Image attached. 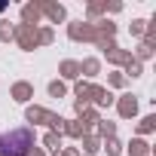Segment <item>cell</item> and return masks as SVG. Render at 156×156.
<instances>
[{
  "label": "cell",
  "mask_w": 156,
  "mask_h": 156,
  "mask_svg": "<svg viewBox=\"0 0 156 156\" xmlns=\"http://www.w3.org/2000/svg\"><path fill=\"white\" fill-rule=\"evenodd\" d=\"M34 147L31 129H9L0 135V156H28Z\"/></svg>",
  "instance_id": "1"
}]
</instances>
